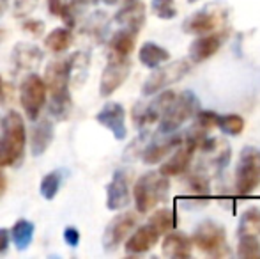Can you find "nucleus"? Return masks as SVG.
Listing matches in <instances>:
<instances>
[{
	"label": "nucleus",
	"mask_w": 260,
	"mask_h": 259,
	"mask_svg": "<svg viewBox=\"0 0 260 259\" xmlns=\"http://www.w3.org/2000/svg\"><path fill=\"white\" fill-rule=\"evenodd\" d=\"M25 144H27V131L23 119L16 110L7 112L0 133V167L20 165L25 155Z\"/></svg>",
	"instance_id": "1"
},
{
	"label": "nucleus",
	"mask_w": 260,
	"mask_h": 259,
	"mask_svg": "<svg viewBox=\"0 0 260 259\" xmlns=\"http://www.w3.org/2000/svg\"><path fill=\"white\" fill-rule=\"evenodd\" d=\"M168 194H170V181L159 170L142 174L133 187L137 213H149L159 203H165L168 199Z\"/></svg>",
	"instance_id": "2"
},
{
	"label": "nucleus",
	"mask_w": 260,
	"mask_h": 259,
	"mask_svg": "<svg viewBox=\"0 0 260 259\" xmlns=\"http://www.w3.org/2000/svg\"><path fill=\"white\" fill-rule=\"evenodd\" d=\"M200 110V101L191 91H182L175 96V100L170 103V107L163 112L159 118V125H157V131L161 135L174 133L181 128L184 123L195 118V114Z\"/></svg>",
	"instance_id": "3"
},
{
	"label": "nucleus",
	"mask_w": 260,
	"mask_h": 259,
	"mask_svg": "<svg viewBox=\"0 0 260 259\" xmlns=\"http://www.w3.org/2000/svg\"><path fill=\"white\" fill-rule=\"evenodd\" d=\"M191 243L204 254L214 257L230 256L226 245V231L223 225L216 224L214 220H202L195 227L191 236Z\"/></svg>",
	"instance_id": "4"
},
{
	"label": "nucleus",
	"mask_w": 260,
	"mask_h": 259,
	"mask_svg": "<svg viewBox=\"0 0 260 259\" xmlns=\"http://www.w3.org/2000/svg\"><path fill=\"white\" fill-rule=\"evenodd\" d=\"M260 185V151L246 146L241 151L236 167V192L239 195L253 194Z\"/></svg>",
	"instance_id": "5"
},
{
	"label": "nucleus",
	"mask_w": 260,
	"mask_h": 259,
	"mask_svg": "<svg viewBox=\"0 0 260 259\" xmlns=\"http://www.w3.org/2000/svg\"><path fill=\"white\" fill-rule=\"evenodd\" d=\"M189 69H191V61L189 59H179L174 61V63H168L167 66L161 64L144 82L142 93H144V96H152V94L159 93V91L167 89L168 85L184 78L189 73Z\"/></svg>",
	"instance_id": "6"
},
{
	"label": "nucleus",
	"mask_w": 260,
	"mask_h": 259,
	"mask_svg": "<svg viewBox=\"0 0 260 259\" xmlns=\"http://www.w3.org/2000/svg\"><path fill=\"white\" fill-rule=\"evenodd\" d=\"M20 101L30 121H36L46 101V85L39 75H28L20 85Z\"/></svg>",
	"instance_id": "7"
},
{
	"label": "nucleus",
	"mask_w": 260,
	"mask_h": 259,
	"mask_svg": "<svg viewBox=\"0 0 260 259\" xmlns=\"http://www.w3.org/2000/svg\"><path fill=\"white\" fill-rule=\"evenodd\" d=\"M131 73V61L129 57H120L115 53H110L108 64L105 66L103 75L100 80V94L108 98L122 85Z\"/></svg>",
	"instance_id": "8"
},
{
	"label": "nucleus",
	"mask_w": 260,
	"mask_h": 259,
	"mask_svg": "<svg viewBox=\"0 0 260 259\" xmlns=\"http://www.w3.org/2000/svg\"><path fill=\"white\" fill-rule=\"evenodd\" d=\"M157 96L149 103H138L137 107L133 108V123L135 126H138L140 130H144L145 126H151L154 123L159 121V118L163 116V112L170 107V103L175 100L177 94L174 91L167 89V91H159L156 93Z\"/></svg>",
	"instance_id": "9"
},
{
	"label": "nucleus",
	"mask_w": 260,
	"mask_h": 259,
	"mask_svg": "<svg viewBox=\"0 0 260 259\" xmlns=\"http://www.w3.org/2000/svg\"><path fill=\"white\" fill-rule=\"evenodd\" d=\"M223 23H225V13L221 11V7L209 6L197 11V13H193L182 23V31L186 34L202 36V34H209V32L219 31L223 27Z\"/></svg>",
	"instance_id": "10"
},
{
	"label": "nucleus",
	"mask_w": 260,
	"mask_h": 259,
	"mask_svg": "<svg viewBox=\"0 0 260 259\" xmlns=\"http://www.w3.org/2000/svg\"><path fill=\"white\" fill-rule=\"evenodd\" d=\"M137 224H138V215L135 211H124V213L117 215L105 229V235H103L105 249L115 250L135 231Z\"/></svg>",
	"instance_id": "11"
},
{
	"label": "nucleus",
	"mask_w": 260,
	"mask_h": 259,
	"mask_svg": "<svg viewBox=\"0 0 260 259\" xmlns=\"http://www.w3.org/2000/svg\"><path fill=\"white\" fill-rule=\"evenodd\" d=\"M129 181L131 172L129 170L119 169L113 172L112 181L106 187V208L110 211H119L129 204Z\"/></svg>",
	"instance_id": "12"
},
{
	"label": "nucleus",
	"mask_w": 260,
	"mask_h": 259,
	"mask_svg": "<svg viewBox=\"0 0 260 259\" xmlns=\"http://www.w3.org/2000/svg\"><path fill=\"white\" fill-rule=\"evenodd\" d=\"M96 121L106 130L112 131V135L117 140H124L127 137L126 128V110L120 103L115 101H108L105 107L96 114Z\"/></svg>",
	"instance_id": "13"
},
{
	"label": "nucleus",
	"mask_w": 260,
	"mask_h": 259,
	"mask_svg": "<svg viewBox=\"0 0 260 259\" xmlns=\"http://www.w3.org/2000/svg\"><path fill=\"white\" fill-rule=\"evenodd\" d=\"M71 71H73V55L68 57V59L52 61V63L46 66L45 80H43L46 89H50V93L68 89L69 80H71Z\"/></svg>",
	"instance_id": "14"
},
{
	"label": "nucleus",
	"mask_w": 260,
	"mask_h": 259,
	"mask_svg": "<svg viewBox=\"0 0 260 259\" xmlns=\"http://www.w3.org/2000/svg\"><path fill=\"white\" fill-rule=\"evenodd\" d=\"M182 144V135L174 131V133H168L167 138L163 140H156V142H151L147 148L142 151V160L144 163L147 165H156V163H161L168 155L175 151L179 146Z\"/></svg>",
	"instance_id": "15"
},
{
	"label": "nucleus",
	"mask_w": 260,
	"mask_h": 259,
	"mask_svg": "<svg viewBox=\"0 0 260 259\" xmlns=\"http://www.w3.org/2000/svg\"><path fill=\"white\" fill-rule=\"evenodd\" d=\"M223 45V36L216 32H209V34H202L189 45V61L195 64H200L204 61L211 59L212 55L219 52Z\"/></svg>",
	"instance_id": "16"
},
{
	"label": "nucleus",
	"mask_w": 260,
	"mask_h": 259,
	"mask_svg": "<svg viewBox=\"0 0 260 259\" xmlns=\"http://www.w3.org/2000/svg\"><path fill=\"white\" fill-rule=\"evenodd\" d=\"M161 235L152 227L151 224H145L137 227V231H133L126 240V252L127 254H144L149 252L151 249H154L159 242Z\"/></svg>",
	"instance_id": "17"
},
{
	"label": "nucleus",
	"mask_w": 260,
	"mask_h": 259,
	"mask_svg": "<svg viewBox=\"0 0 260 259\" xmlns=\"http://www.w3.org/2000/svg\"><path fill=\"white\" fill-rule=\"evenodd\" d=\"M193 243L186 233L170 231L165 235L163 243H161V252L165 257L170 259H188L191 256Z\"/></svg>",
	"instance_id": "18"
},
{
	"label": "nucleus",
	"mask_w": 260,
	"mask_h": 259,
	"mask_svg": "<svg viewBox=\"0 0 260 259\" xmlns=\"http://www.w3.org/2000/svg\"><path fill=\"white\" fill-rule=\"evenodd\" d=\"M191 160H193V153L181 144L172 155L167 156V160H165L163 163H161L159 172L167 178L182 176V174H186L189 170Z\"/></svg>",
	"instance_id": "19"
},
{
	"label": "nucleus",
	"mask_w": 260,
	"mask_h": 259,
	"mask_svg": "<svg viewBox=\"0 0 260 259\" xmlns=\"http://www.w3.org/2000/svg\"><path fill=\"white\" fill-rule=\"evenodd\" d=\"M113 18L119 25L138 32L145 23V6L140 0H127Z\"/></svg>",
	"instance_id": "20"
},
{
	"label": "nucleus",
	"mask_w": 260,
	"mask_h": 259,
	"mask_svg": "<svg viewBox=\"0 0 260 259\" xmlns=\"http://www.w3.org/2000/svg\"><path fill=\"white\" fill-rule=\"evenodd\" d=\"M52 142H53V123L50 119H41L30 131L32 156L45 155Z\"/></svg>",
	"instance_id": "21"
},
{
	"label": "nucleus",
	"mask_w": 260,
	"mask_h": 259,
	"mask_svg": "<svg viewBox=\"0 0 260 259\" xmlns=\"http://www.w3.org/2000/svg\"><path fill=\"white\" fill-rule=\"evenodd\" d=\"M137 38L138 32L133 31V28L124 27L120 31H117L108 41L110 53H115V55L120 57H129L135 50V45H137Z\"/></svg>",
	"instance_id": "22"
},
{
	"label": "nucleus",
	"mask_w": 260,
	"mask_h": 259,
	"mask_svg": "<svg viewBox=\"0 0 260 259\" xmlns=\"http://www.w3.org/2000/svg\"><path fill=\"white\" fill-rule=\"evenodd\" d=\"M43 61V52L41 48H38V46L34 45H18L16 48L13 50V63L16 68L20 69H27V71H30V69L38 68L39 64H41Z\"/></svg>",
	"instance_id": "23"
},
{
	"label": "nucleus",
	"mask_w": 260,
	"mask_h": 259,
	"mask_svg": "<svg viewBox=\"0 0 260 259\" xmlns=\"http://www.w3.org/2000/svg\"><path fill=\"white\" fill-rule=\"evenodd\" d=\"M170 52L163 46L156 45V43H144L138 52V61L149 69H156L161 64H167L170 61Z\"/></svg>",
	"instance_id": "24"
},
{
	"label": "nucleus",
	"mask_w": 260,
	"mask_h": 259,
	"mask_svg": "<svg viewBox=\"0 0 260 259\" xmlns=\"http://www.w3.org/2000/svg\"><path fill=\"white\" fill-rule=\"evenodd\" d=\"M48 110L55 119H58V121H66V119L71 116L73 98H71V94H69V89H62V91H57V93H52Z\"/></svg>",
	"instance_id": "25"
},
{
	"label": "nucleus",
	"mask_w": 260,
	"mask_h": 259,
	"mask_svg": "<svg viewBox=\"0 0 260 259\" xmlns=\"http://www.w3.org/2000/svg\"><path fill=\"white\" fill-rule=\"evenodd\" d=\"M152 227L159 233L161 236L167 235V233L174 231L177 227V217H175V210L174 208H159L154 213L149 217V222Z\"/></svg>",
	"instance_id": "26"
},
{
	"label": "nucleus",
	"mask_w": 260,
	"mask_h": 259,
	"mask_svg": "<svg viewBox=\"0 0 260 259\" xmlns=\"http://www.w3.org/2000/svg\"><path fill=\"white\" fill-rule=\"evenodd\" d=\"M11 238H13L18 250H25L32 243V238H34V224L25 220V218L18 220L11 229Z\"/></svg>",
	"instance_id": "27"
},
{
	"label": "nucleus",
	"mask_w": 260,
	"mask_h": 259,
	"mask_svg": "<svg viewBox=\"0 0 260 259\" xmlns=\"http://www.w3.org/2000/svg\"><path fill=\"white\" fill-rule=\"evenodd\" d=\"M73 32L69 28H53L45 39V46L55 53H62L71 46Z\"/></svg>",
	"instance_id": "28"
},
{
	"label": "nucleus",
	"mask_w": 260,
	"mask_h": 259,
	"mask_svg": "<svg viewBox=\"0 0 260 259\" xmlns=\"http://www.w3.org/2000/svg\"><path fill=\"white\" fill-rule=\"evenodd\" d=\"M260 233V208L253 206L248 208L243 215H241L239 227H237V235H258Z\"/></svg>",
	"instance_id": "29"
},
{
	"label": "nucleus",
	"mask_w": 260,
	"mask_h": 259,
	"mask_svg": "<svg viewBox=\"0 0 260 259\" xmlns=\"http://www.w3.org/2000/svg\"><path fill=\"white\" fill-rule=\"evenodd\" d=\"M244 126H246V121L239 114H225L218 116V126L216 128H219L225 135L237 137L244 131Z\"/></svg>",
	"instance_id": "30"
},
{
	"label": "nucleus",
	"mask_w": 260,
	"mask_h": 259,
	"mask_svg": "<svg viewBox=\"0 0 260 259\" xmlns=\"http://www.w3.org/2000/svg\"><path fill=\"white\" fill-rule=\"evenodd\" d=\"M237 256L243 259L260 257V242L257 235H241L237 243Z\"/></svg>",
	"instance_id": "31"
},
{
	"label": "nucleus",
	"mask_w": 260,
	"mask_h": 259,
	"mask_svg": "<svg viewBox=\"0 0 260 259\" xmlns=\"http://www.w3.org/2000/svg\"><path fill=\"white\" fill-rule=\"evenodd\" d=\"M60 185H62V174L58 172V170H52V172H48L41 180L39 192H41V195L45 197L46 200H53L55 195L60 190Z\"/></svg>",
	"instance_id": "32"
},
{
	"label": "nucleus",
	"mask_w": 260,
	"mask_h": 259,
	"mask_svg": "<svg viewBox=\"0 0 260 259\" xmlns=\"http://www.w3.org/2000/svg\"><path fill=\"white\" fill-rule=\"evenodd\" d=\"M48 4V11L53 14V16L60 18L62 21L66 23L68 28H73L76 25V20H75V14H73V9L69 4H66L64 0H46Z\"/></svg>",
	"instance_id": "33"
},
{
	"label": "nucleus",
	"mask_w": 260,
	"mask_h": 259,
	"mask_svg": "<svg viewBox=\"0 0 260 259\" xmlns=\"http://www.w3.org/2000/svg\"><path fill=\"white\" fill-rule=\"evenodd\" d=\"M186 185H188L189 192H191L195 197H206V199H209V194H211V185H209V178L204 176L202 172L189 174L188 180H186Z\"/></svg>",
	"instance_id": "34"
},
{
	"label": "nucleus",
	"mask_w": 260,
	"mask_h": 259,
	"mask_svg": "<svg viewBox=\"0 0 260 259\" xmlns=\"http://www.w3.org/2000/svg\"><path fill=\"white\" fill-rule=\"evenodd\" d=\"M151 9L159 20H174L177 16L175 0H152Z\"/></svg>",
	"instance_id": "35"
},
{
	"label": "nucleus",
	"mask_w": 260,
	"mask_h": 259,
	"mask_svg": "<svg viewBox=\"0 0 260 259\" xmlns=\"http://www.w3.org/2000/svg\"><path fill=\"white\" fill-rule=\"evenodd\" d=\"M193 125L202 130L211 131L218 126V114L212 110H199L195 114V123H193Z\"/></svg>",
	"instance_id": "36"
},
{
	"label": "nucleus",
	"mask_w": 260,
	"mask_h": 259,
	"mask_svg": "<svg viewBox=\"0 0 260 259\" xmlns=\"http://www.w3.org/2000/svg\"><path fill=\"white\" fill-rule=\"evenodd\" d=\"M38 2L39 0H13L14 16H18V18L30 16L36 11V7H38Z\"/></svg>",
	"instance_id": "37"
},
{
	"label": "nucleus",
	"mask_w": 260,
	"mask_h": 259,
	"mask_svg": "<svg viewBox=\"0 0 260 259\" xmlns=\"http://www.w3.org/2000/svg\"><path fill=\"white\" fill-rule=\"evenodd\" d=\"M106 14L105 13H96L89 18V25L85 27V31H89L90 34H96V36H103V31L106 27Z\"/></svg>",
	"instance_id": "38"
},
{
	"label": "nucleus",
	"mask_w": 260,
	"mask_h": 259,
	"mask_svg": "<svg viewBox=\"0 0 260 259\" xmlns=\"http://www.w3.org/2000/svg\"><path fill=\"white\" fill-rule=\"evenodd\" d=\"M218 149H219V153L214 160V165H216V170H223L230 163V156H232V153H230V148H229L226 142H221Z\"/></svg>",
	"instance_id": "39"
},
{
	"label": "nucleus",
	"mask_w": 260,
	"mask_h": 259,
	"mask_svg": "<svg viewBox=\"0 0 260 259\" xmlns=\"http://www.w3.org/2000/svg\"><path fill=\"white\" fill-rule=\"evenodd\" d=\"M23 31L27 32V34H32L36 36V38H39V36L45 32V23H43L41 20H27L23 21Z\"/></svg>",
	"instance_id": "40"
},
{
	"label": "nucleus",
	"mask_w": 260,
	"mask_h": 259,
	"mask_svg": "<svg viewBox=\"0 0 260 259\" xmlns=\"http://www.w3.org/2000/svg\"><path fill=\"white\" fill-rule=\"evenodd\" d=\"M64 242H66V245H69V247H78V243H80V233H78V229L76 227H73V225H68V227L64 229Z\"/></svg>",
	"instance_id": "41"
},
{
	"label": "nucleus",
	"mask_w": 260,
	"mask_h": 259,
	"mask_svg": "<svg viewBox=\"0 0 260 259\" xmlns=\"http://www.w3.org/2000/svg\"><path fill=\"white\" fill-rule=\"evenodd\" d=\"M7 245H9V233L7 229H0V254L6 252Z\"/></svg>",
	"instance_id": "42"
},
{
	"label": "nucleus",
	"mask_w": 260,
	"mask_h": 259,
	"mask_svg": "<svg viewBox=\"0 0 260 259\" xmlns=\"http://www.w3.org/2000/svg\"><path fill=\"white\" fill-rule=\"evenodd\" d=\"M4 192H6V176H4L2 167H0V197L4 195Z\"/></svg>",
	"instance_id": "43"
},
{
	"label": "nucleus",
	"mask_w": 260,
	"mask_h": 259,
	"mask_svg": "<svg viewBox=\"0 0 260 259\" xmlns=\"http://www.w3.org/2000/svg\"><path fill=\"white\" fill-rule=\"evenodd\" d=\"M75 4H80V6H96L100 0H71Z\"/></svg>",
	"instance_id": "44"
},
{
	"label": "nucleus",
	"mask_w": 260,
	"mask_h": 259,
	"mask_svg": "<svg viewBox=\"0 0 260 259\" xmlns=\"http://www.w3.org/2000/svg\"><path fill=\"white\" fill-rule=\"evenodd\" d=\"M0 101H4V82H2V76H0Z\"/></svg>",
	"instance_id": "45"
},
{
	"label": "nucleus",
	"mask_w": 260,
	"mask_h": 259,
	"mask_svg": "<svg viewBox=\"0 0 260 259\" xmlns=\"http://www.w3.org/2000/svg\"><path fill=\"white\" fill-rule=\"evenodd\" d=\"M105 4H108V6H115V4H119L120 0H103ZM124 2H127V0H124Z\"/></svg>",
	"instance_id": "46"
},
{
	"label": "nucleus",
	"mask_w": 260,
	"mask_h": 259,
	"mask_svg": "<svg viewBox=\"0 0 260 259\" xmlns=\"http://www.w3.org/2000/svg\"><path fill=\"white\" fill-rule=\"evenodd\" d=\"M6 11V0H0V14Z\"/></svg>",
	"instance_id": "47"
},
{
	"label": "nucleus",
	"mask_w": 260,
	"mask_h": 259,
	"mask_svg": "<svg viewBox=\"0 0 260 259\" xmlns=\"http://www.w3.org/2000/svg\"><path fill=\"white\" fill-rule=\"evenodd\" d=\"M188 2H189V4H195V2H197V0H188Z\"/></svg>",
	"instance_id": "48"
},
{
	"label": "nucleus",
	"mask_w": 260,
	"mask_h": 259,
	"mask_svg": "<svg viewBox=\"0 0 260 259\" xmlns=\"http://www.w3.org/2000/svg\"><path fill=\"white\" fill-rule=\"evenodd\" d=\"M258 235H260V233H258ZM258 242H260V240H258Z\"/></svg>",
	"instance_id": "49"
}]
</instances>
